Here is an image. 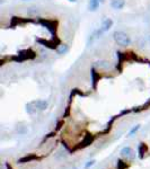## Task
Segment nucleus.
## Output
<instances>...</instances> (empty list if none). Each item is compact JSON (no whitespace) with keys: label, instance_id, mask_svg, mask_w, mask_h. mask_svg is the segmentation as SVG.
<instances>
[{"label":"nucleus","instance_id":"f257e3e1","mask_svg":"<svg viewBox=\"0 0 150 169\" xmlns=\"http://www.w3.org/2000/svg\"><path fill=\"white\" fill-rule=\"evenodd\" d=\"M113 39H114V41L116 42L119 45H121V46H128V45L131 44V37L128 35L127 33L122 32V31L114 32Z\"/></svg>","mask_w":150,"mask_h":169},{"label":"nucleus","instance_id":"f03ea898","mask_svg":"<svg viewBox=\"0 0 150 169\" xmlns=\"http://www.w3.org/2000/svg\"><path fill=\"white\" fill-rule=\"evenodd\" d=\"M113 26V21L111 18H105L103 21H102V25H100L99 30H98V34H102V33L107 32L109 30H111V27Z\"/></svg>","mask_w":150,"mask_h":169},{"label":"nucleus","instance_id":"7ed1b4c3","mask_svg":"<svg viewBox=\"0 0 150 169\" xmlns=\"http://www.w3.org/2000/svg\"><path fill=\"white\" fill-rule=\"evenodd\" d=\"M125 6V0H111V7L115 10H121Z\"/></svg>","mask_w":150,"mask_h":169},{"label":"nucleus","instance_id":"20e7f679","mask_svg":"<svg viewBox=\"0 0 150 169\" xmlns=\"http://www.w3.org/2000/svg\"><path fill=\"white\" fill-rule=\"evenodd\" d=\"M121 154L125 158H133L134 157V152L130 147H124L122 150H121Z\"/></svg>","mask_w":150,"mask_h":169},{"label":"nucleus","instance_id":"39448f33","mask_svg":"<svg viewBox=\"0 0 150 169\" xmlns=\"http://www.w3.org/2000/svg\"><path fill=\"white\" fill-rule=\"evenodd\" d=\"M34 104H35V107L38 110H45L49 106V103L46 101H34Z\"/></svg>","mask_w":150,"mask_h":169},{"label":"nucleus","instance_id":"423d86ee","mask_svg":"<svg viewBox=\"0 0 150 169\" xmlns=\"http://www.w3.org/2000/svg\"><path fill=\"white\" fill-rule=\"evenodd\" d=\"M99 5H102V3L99 2V0H89L88 9L90 12H96L97 8L99 7Z\"/></svg>","mask_w":150,"mask_h":169},{"label":"nucleus","instance_id":"0eeeda50","mask_svg":"<svg viewBox=\"0 0 150 169\" xmlns=\"http://www.w3.org/2000/svg\"><path fill=\"white\" fill-rule=\"evenodd\" d=\"M69 51V48H68V45L63 44V45H60V48L58 49V53L59 54H65Z\"/></svg>","mask_w":150,"mask_h":169},{"label":"nucleus","instance_id":"6e6552de","mask_svg":"<svg viewBox=\"0 0 150 169\" xmlns=\"http://www.w3.org/2000/svg\"><path fill=\"white\" fill-rule=\"evenodd\" d=\"M36 158V156H30V157H24V158H22L21 160H19V163H24L25 161H31L32 159H35Z\"/></svg>","mask_w":150,"mask_h":169},{"label":"nucleus","instance_id":"1a4fd4ad","mask_svg":"<svg viewBox=\"0 0 150 169\" xmlns=\"http://www.w3.org/2000/svg\"><path fill=\"white\" fill-rule=\"evenodd\" d=\"M94 163H95V160H91V161H89V162L87 163V165H86V166H85V168H86V169H87V168H89V167H90V166H93V165H94Z\"/></svg>","mask_w":150,"mask_h":169},{"label":"nucleus","instance_id":"9d476101","mask_svg":"<svg viewBox=\"0 0 150 169\" xmlns=\"http://www.w3.org/2000/svg\"><path fill=\"white\" fill-rule=\"evenodd\" d=\"M139 129H140V126H139V125H137V128H134V129H133V130H132V131H131V132H130V135H132V134H133V133H134L135 131H138V130H139Z\"/></svg>","mask_w":150,"mask_h":169},{"label":"nucleus","instance_id":"9b49d317","mask_svg":"<svg viewBox=\"0 0 150 169\" xmlns=\"http://www.w3.org/2000/svg\"><path fill=\"white\" fill-rule=\"evenodd\" d=\"M99 2L100 3H104V2H105V0H99Z\"/></svg>","mask_w":150,"mask_h":169},{"label":"nucleus","instance_id":"f8f14e48","mask_svg":"<svg viewBox=\"0 0 150 169\" xmlns=\"http://www.w3.org/2000/svg\"><path fill=\"white\" fill-rule=\"evenodd\" d=\"M69 1H70V2H76L77 0H69Z\"/></svg>","mask_w":150,"mask_h":169},{"label":"nucleus","instance_id":"ddd939ff","mask_svg":"<svg viewBox=\"0 0 150 169\" xmlns=\"http://www.w3.org/2000/svg\"><path fill=\"white\" fill-rule=\"evenodd\" d=\"M22 1H30V0H22Z\"/></svg>","mask_w":150,"mask_h":169}]
</instances>
